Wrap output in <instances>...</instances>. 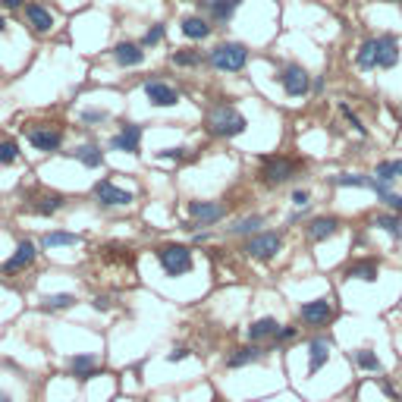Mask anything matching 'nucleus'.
<instances>
[{"mask_svg":"<svg viewBox=\"0 0 402 402\" xmlns=\"http://www.w3.org/2000/svg\"><path fill=\"white\" fill-rule=\"evenodd\" d=\"M245 126H248V120L236 111V107H230V104H220V107H214V111L208 113V133L217 135V138L242 135Z\"/></svg>","mask_w":402,"mask_h":402,"instance_id":"nucleus-1","label":"nucleus"},{"mask_svg":"<svg viewBox=\"0 0 402 402\" xmlns=\"http://www.w3.org/2000/svg\"><path fill=\"white\" fill-rule=\"evenodd\" d=\"M208 60H211V67L220 72H239L248 63V48L239 45V41H226V45H217L211 50Z\"/></svg>","mask_w":402,"mask_h":402,"instance_id":"nucleus-2","label":"nucleus"},{"mask_svg":"<svg viewBox=\"0 0 402 402\" xmlns=\"http://www.w3.org/2000/svg\"><path fill=\"white\" fill-rule=\"evenodd\" d=\"M157 261L167 277H182L192 270V252L186 245H164L157 252Z\"/></svg>","mask_w":402,"mask_h":402,"instance_id":"nucleus-3","label":"nucleus"},{"mask_svg":"<svg viewBox=\"0 0 402 402\" xmlns=\"http://www.w3.org/2000/svg\"><path fill=\"white\" fill-rule=\"evenodd\" d=\"M283 248V236L280 233H255L252 239L245 242L242 252L248 258H258V261H270L277 252Z\"/></svg>","mask_w":402,"mask_h":402,"instance_id":"nucleus-4","label":"nucleus"},{"mask_svg":"<svg viewBox=\"0 0 402 402\" xmlns=\"http://www.w3.org/2000/svg\"><path fill=\"white\" fill-rule=\"evenodd\" d=\"M298 164L289 157H264L261 160V179L267 182V186H280V182H286L296 177Z\"/></svg>","mask_w":402,"mask_h":402,"instance_id":"nucleus-5","label":"nucleus"},{"mask_svg":"<svg viewBox=\"0 0 402 402\" xmlns=\"http://www.w3.org/2000/svg\"><path fill=\"white\" fill-rule=\"evenodd\" d=\"M280 85H283V91H286L289 98H305V94H308V89H311L308 72H305L302 67H296V63L283 67V72H280Z\"/></svg>","mask_w":402,"mask_h":402,"instance_id":"nucleus-6","label":"nucleus"},{"mask_svg":"<svg viewBox=\"0 0 402 402\" xmlns=\"http://www.w3.org/2000/svg\"><path fill=\"white\" fill-rule=\"evenodd\" d=\"M94 195H98V201L107 204V208H126V204H133V192H126V189H116L111 179L94 182Z\"/></svg>","mask_w":402,"mask_h":402,"instance_id":"nucleus-7","label":"nucleus"},{"mask_svg":"<svg viewBox=\"0 0 402 402\" xmlns=\"http://www.w3.org/2000/svg\"><path fill=\"white\" fill-rule=\"evenodd\" d=\"M145 98H148L155 107H177L179 104V91L173 89V85L160 82V79L145 82Z\"/></svg>","mask_w":402,"mask_h":402,"instance_id":"nucleus-8","label":"nucleus"},{"mask_svg":"<svg viewBox=\"0 0 402 402\" xmlns=\"http://www.w3.org/2000/svg\"><path fill=\"white\" fill-rule=\"evenodd\" d=\"M302 320L311 327H324L333 320V305L330 298H314V302H305L302 305Z\"/></svg>","mask_w":402,"mask_h":402,"instance_id":"nucleus-9","label":"nucleus"},{"mask_svg":"<svg viewBox=\"0 0 402 402\" xmlns=\"http://www.w3.org/2000/svg\"><path fill=\"white\" fill-rule=\"evenodd\" d=\"M189 214L195 217V223L211 226V223L223 220L226 208H223V204H217V201H192V204H189Z\"/></svg>","mask_w":402,"mask_h":402,"instance_id":"nucleus-10","label":"nucleus"},{"mask_svg":"<svg viewBox=\"0 0 402 402\" xmlns=\"http://www.w3.org/2000/svg\"><path fill=\"white\" fill-rule=\"evenodd\" d=\"M399 63V41L393 35H380L377 38V67L393 69Z\"/></svg>","mask_w":402,"mask_h":402,"instance_id":"nucleus-11","label":"nucleus"},{"mask_svg":"<svg viewBox=\"0 0 402 402\" xmlns=\"http://www.w3.org/2000/svg\"><path fill=\"white\" fill-rule=\"evenodd\" d=\"M28 142L38 151H57L63 145V133L60 129H28Z\"/></svg>","mask_w":402,"mask_h":402,"instance_id":"nucleus-12","label":"nucleus"},{"mask_svg":"<svg viewBox=\"0 0 402 402\" xmlns=\"http://www.w3.org/2000/svg\"><path fill=\"white\" fill-rule=\"evenodd\" d=\"M138 138H142V129L138 126H123V133H116L111 138V148L126 151V155H142V151H138Z\"/></svg>","mask_w":402,"mask_h":402,"instance_id":"nucleus-13","label":"nucleus"},{"mask_svg":"<svg viewBox=\"0 0 402 402\" xmlns=\"http://www.w3.org/2000/svg\"><path fill=\"white\" fill-rule=\"evenodd\" d=\"M35 258H38V248H35L32 242H19V245H16V255H13V258L6 261L4 270H6V274H16V270H26Z\"/></svg>","mask_w":402,"mask_h":402,"instance_id":"nucleus-14","label":"nucleus"},{"mask_svg":"<svg viewBox=\"0 0 402 402\" xmlns=\"http://www.w3.org/2000/svg\"><path fill=\"white\" fill-rule=\"evenodd\" d=\"M113 57L120 67H138V63L145 60V50H142V45H135V41H123V45L113 48Z\"/></svg>","mask_w":402,"mask_h":402,"instance_id":"nucleus-15","label":"nucleus"},{"mask_svg":"<svg viewBox=\"0 0 402 402\" xmlns=\"http://www.w3.org/2000/svg\"><path fill=\"white\" fill-rule=\"evenodd\" d=\"M327 358H330V342H327V340H311L308 342V374L311 377L324 368Z\"/></svg>","mask_w":402,"mask_h":402,"instance_id":"nucleus-16","label":"nucleus"},{"mask_svg":"<svg viewBox=\"0 0 402 402\" xmlns=\"http://www.w3.org/2000/svg\"><path fill=\"white\" fill-rule=\"evenodd\" d=\"M26 19L35 32H50V28H54V16H50V10H45L41 4H26Z\"/></svg>","mask_w":402,"mask_h":402,"instance_id":"nucleus-17","label":"nucleus"},{"mask_svg":"<svg viewBox=\"0 0 402 402\" xmlns=\"http://www.w3.org/2000/svg\"><path fill=\"white\" fill-rule=\"evenodd\" d=\"M336 230H340V220H336V217H314L308 223V239L311 242H324V239H330Z\"/></svg>","mask_w":402,"mask_h":402,"instance_id":"nucleus-18","label":"nucleus"},{"mask_svg":"<svg viewBox=\"0 0 402 402\" xmlns=\"http://www.w3.org/2000/svg\"><path fill=\"white\" fill-rule=\"evenodd\" d=\"M261 358H264V349H261L258 342H252V346L236 349V352L226 358V368H245V364H252V362H261Z\"/></svg>","mask_w":402,"mask_h":402,"instance_id":"nucleus-19","label":"nucleus"},{"mask_svg":"<svg viewBox=\"0 0 402 402\" xmlns=\"http://www.w3.org/2000/svg\"><path fill=\"white\" fill-rule=\"evenodd\" d=\"M277 333H280V324H277L274 318H261V320H255V324L248 327V340H252V342L277 340Z\"/></svg>","mask_w":402,"mask_h":402,"instance_id":"nucleus-20","label":"nucleus"},{"mask_svg":"<svg viewBox=\"0 0 402 402\" xmlns=\"http://www.w3.org/2000/svg\"><path fill=\"white\" fill-rule=\"evenodd\" d=\"M69 371L76 374L79 380H91V377H98V358L94 355H76L69 362Z\"/></svg>","mask_w":402,"mask_h":402,"instance_id":"nucleus-21","label":"nucleus"},{"mask_svg":"<svg viewBox=\"0 0 402 402\" xmlns=\"http://www.w3.org/2000/svg\"><path fill=\"white\" fill-rule=\"evenodd\" d=\"M182 35H186V38H192V41L208 38V35H211L208 19H201V16H189V19H182Z\"/></svg>","mask_w":402,"mask_h":402,"instance_id":"nucleus-22","label":"nucleus"},{"mask_svg":"<svg viewBox=\"0 0 402 402\" xmlns=\"http://www.w3.org/2000/svg\"><path fill=\"white\" fill-rule=\"evenodd\" d=\"M355 63H358V69H374V67H377V38L364 41V45L358 48Z\"/></svg>","mask_w":402,"mask_h":402,"instance_id":"nucleus-23","label":"nucleus"},{"mask_svg":"<svg viewBox=\"0 0 402 402\" xmlns=\"http://www.w3.org/2000/svg\"><path fill=\"white\" fill-rule=\"evenodd\" d=\"M239 4H242V0H208V10H211V16H214L217 23H226V19L236 13Z\"/></svg>","mask_w":402,"mask_h":402,"instance_id":"nucleus-24","label":"nucleus"},{"mask_svg":"<svg viewBox=\"0 0 402 402\" xmlns=\"http://www.w3.org/2000/svg\"><path fill=\"white\" fill-rule=\"evenodd\" d=\"M79 242H82L79 233H48V236L41 239L45 248H63V245H79Z\"/></svg>","mask_w":402,"mask_h":402,"instance_id":"nucleus-25","label":"nucleus"},{"mask_svg":"<svg viewBox=\"0 0 402 402\" xmlns=\"http://www.w3.org/2000/svg\"><path fill=\"white\" fill-rule=\"evenodd\" d=\"M76 160H79V164H85V167H91V170H94V167L104 164V155H101L98 145H82V148L76 151Z\"/></svg>","mask_w":402,"mask_h":402,"instance_id":"nucleus-26","label":"nucleus"},{"mask_svg":"<svg viewBox=\"0 0 402 402\" xmlns=\"http://www.w3.org/2000/svg\"><path fill=\"white\" fill-rule=\"evenodd\" d=\"M60 208H63V195H57V192L54 195H41V199L32 204L35 214H57Z\"/></svg>","mask_w":402,"mask_h":402,"instance_id":"nucleus-27","label":"nucleus"},{"mask_svg":"<svg viewBox=\"0 0 402 402\" xmlns=\"http://www.w3.org/2000/svg\"><path fill=\"white\" fill-rule=\"evenodd\" d=\"M396 177H402V160H380L377 164V179L380 182H393Z\"/></svg>","mask_w":402,"mask_h":402,"instance_id":"nucleus-28","label":"nucleus"},{"mask_svg":"<svg viewBox=\"0 0 402 402\" xmlns=\"http://www.w3.org/2000/svg\"><path fill=\"white\" fill-rule=\"evenodd\" d=\"M346 277H352V280H368V283H374V280H377V264H371V261H368V264H364V261H362V264H352V267L346 270Z\"/></svg>","mask_w":402,"mask_h":402,"instance_id":"nucleus-29","label":"nucleus"},{"mask_svg":"<svg viewBox=\"0 0 402 402\" xmlns=\"http://www.w3.org/2000/svg\"><path fill=\"white\" fill-rule=\"evenodd\" d=\"M258 226H264V217L252 214V217H242L236 226H230V233H236V236H248V233H258Z\"/></svg>","mask_w":402,"mask_h":402,"instance_id":"nucleus-30","label":"nucleus"},{"mask_svg":"<svg viewBox=\"0 0 402 402\" xmlns=\"http://www.w3.org/2000/svg\"><path fill=\"white\" fill-rule=\"evenodd\" d=\"M72 302H76V296H69V292H57V296L45 298V308L48 311H60V308H69Z\"/></svg>","mask_w":402,"mask_h":402,"instance_id":"nucleus-31","label":"nucleus"},{"mask_svg":"<svg viewBox=\"0 0 402 402\" xmlns=\"http://www.w3.org/2000/svg\"><path fill=\"white\" fill-rule=\"evenodd\" d=\"M355 364L364 371H380V358L371 352V349H362V352H355Z\"/></svg>","mask_w":402,"mask_h":402,"instance_id":"nucleus-32","label":"nucleus"},{"mask_svg":"<svg viewBox=\"0 0 402 402\" xmlns=\"http://www.w3.org/2000/svg\"><path fill=\"white\" fill-rule=\"evenodd\" d=\"M16 160H19V145L4 138L0 142V164H16Z\"/></svg>","mask_w":402,"mask_h":402,"instance_id":"nucleus-33","label":"nucleus"},{"mask_svg":"<svg viewBox=\"0 0 402 402\" xmlns=\"http://www.w3.org/2000/svg\"><path fill=\"white\" fill-rule=\"evenodd\" d=\"M377 226H384V230L390 233L393 239H399V236H402V220H399V217H393V214L377 217Z\"/></svg>","mask_w":402,"mask_h":402,"instance_id":"nucleus-34","label":"nucleus"},{"mask_svg":"<svg viewBox=\"0 0 402 402\" xmlns=\"http://www.w3.org/2000/svg\"><path fill=\"white\" fill-rule=\"evenodd\" d=\"M170 60H173V63H177V67H195V63H199V60H201V57H199V54H195V50H177V54H173V57H170Z\"/></svg>","mask_w":402,"mask_h":402,"instance_id":"nucleus-35","label":"nucleus"},{"mask_svg":"<svg viewBox=\"0 0 402 402\" xmlns=\"http://www.w3.org/2000/svg\"><path fill=\"white\" fill-rule=\"evenodd\" d=\"M157 41H164V26H151L142 38V48H155Z\"/></svg>","mask_w":402,"mask_h":402,"instance_id":"nucleus-36","label":"nucleus"},{"mask_svg":"<svg viewBox=\"0 0 402 402\" xmlns=\"http://www.w3.org/2000/svg\"><path fill=\"white\" fill-rule=\"evenodd\" d=\"M298 336L296 327H280V333H277V342H292Z\"/></svg>","mask_w":402,"mask_h":402,"instance_id":"nucleus-37","label":"nucleus"},{"mask_svg":"<svg viewBox=\"0 0 402 402\" xmlns=\"http://www.w3.org/2000/svg\"><path fill=\"white\" fill-rule=\"evenodd\" d=\"M340 111H342V116H346V120H349V123H352V126L358 129V133H364V126H362V120H358V116H355L352 111H349V107H346V104H342V107H340Z\"/></svg>","mask_w":402,"mask_h":402,"instance_id":"nucleus-38","label":"nucleus"},{"mask_svg":"<svg viewBox=\"0 0 402 402\" xmlns=\"http://www.w3.org/2000/svg\"><path fill=\"white\" fill-rule=\"evenodd\" d=\"M82 120H85V123H104V120H107V113H104V111H85V113H82Z\"/></svg>","mask_w":402,"mask_h":402,"instance_id":"nucleus-39","label":"nucleus"},{"mask_svg":"<svg viewBox=\"0 0 402 402\" xmlns=\"http://www.w3.org/2000/svg\"><path fill=\"white\" fill-rule=\"evenodd\" d=\"M308 199H311V195L305 192V189H296V192H292V204H298V208H305V204H308Z\"/></svg>","mask_w":402,"mask_h":402,"instance_id":"nucleus-40","label":"nucleus"},{"mask_svg":"<svg viewBox=\"0 0 402 402\" xmlns=\"http://www.w3.org/2000/svg\"><path fill=\"white\" fill-rule=\"evenodd\" d=\"M384 201H386V208H393V211H402V195H393V192H386V195H384Z\"/></svg>","mask_w":402,"mask_h":402,"instance_id":"nucleus-41","label":"nucleus"},{"mask_svg":"<svg viewBox=\"0 0 402 402\" xmlns=\"http://www.w3.org/2000/svg\"><path fill=\"white\" fill-rule=\"evenodd\" d=\"M160 157H167V160H179V157H186V148H167V151H160Z\"/></svg>","mask_w":402,"mask_h":402,"instance_id":"nucleus-42","label":"nucleus"},{"mask_svg":"<svg viewBox=\"0 0 402 402\" xmlns=\"http://www.w3.org/2000/svg\"><path fill=\"white\" fill-rule=\"evenodd\" d=\"M182 358H189V349H173V352L167 355V362L177 364V362H182Z\"/></svg>","mask_w":402,"mask_h":402,"instance_id":"nucleus-43","label":"nucleus"},{"mask_svg":"<svg viewBox=\"0 0 402 402\" xmlns=\"http://www.w3.org/2000/svg\"><path fill=\"white\" fill-rule=\"evenodd\" d=\"M94 308H98V311H107V308H111V298H107V296H98V298H94Z\"/></svg>","mask_w":402,"mask_h":402,"instance_id":"nucleus-44","label":"nucleus"},{"mask_svg":"<svg viewBox=\"0 0 402 402\" xmlns=\"http://www.w3.org/2000/svg\"><path fill=\"white\" fill-rule=\"evenodd\" d=\"M0 4H4V6H6V10H19V6H23V4H26V0H0Z\"/></svg>","mask_w":402,"mask_h":402,"instance_id":"nucleus-45","label":"nucleus"},{"mask_svg":"<svg viewBox=\"0 0 402 402\" xmlns=\"http://www.w3.org/2000/svg\"><path fill=\"white\" fill-rule=\"evenodd\" d=\"M380 390H384V393H386V396H390V399H399V393H396V386H390V384H384V386H380Z\"/></svg>","mask_w":402,"mask_h":402,"instance_id":"nucleus-46","label":"nucleus"},{"mask_svg":"<svg viewBox=\"0 0 402 402\" xmlns=\"http://www.w3.org/2000/svg\"><path fill=\"white\" fill-rule=\"evenodd\" d=\"M0 402H10V396H6V393H0Z\"/></svg>","mask_w":402,"mask_h":402,"instance_id":"nucleus-47","label":"nucleus"},{"mask_svg":"<svg viewBox=\"0 0 402 402\" xmlns=\"http://www.w3.org/2000/svg\"><path fill=\"white\" fill-rule=\"evenodd\" d=\"M4 28H6V23H4V19H0V32H4Z\"/></svg>","mask_w":402,"mask_h":402,"instance_id":"nucleus-48","label":"nucleus"}]
</instances>
